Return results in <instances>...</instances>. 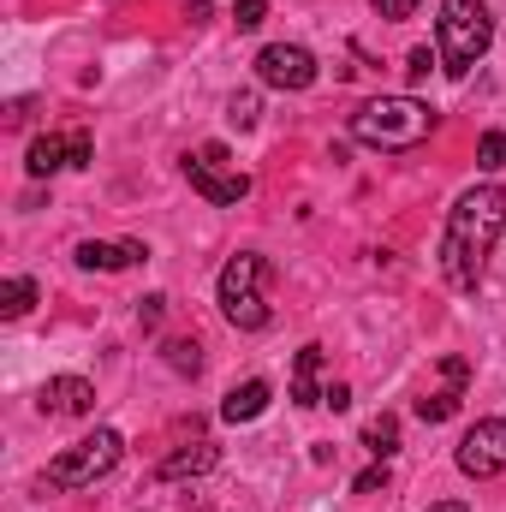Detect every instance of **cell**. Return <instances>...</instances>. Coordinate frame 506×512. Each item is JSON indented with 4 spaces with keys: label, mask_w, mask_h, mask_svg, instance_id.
I'll use <instances>...</instances> for the list:
<instances>
[{
    "label": "cell",
    "mask_w": 506,
    "mask_h": 512,
    "mask_svg": "<svg viewBox=\"0 0 506 512\" xmlns=\"http://www.w3.org/2000/svg\"><path fill=\"white\" fill-rule=\"evenodd\" d=\"M506 233V191L501 185H471L453 209H447V233H441V274L453 292H477L483 286V262Z\"/></svg>",
    "instance_id": "cell-1"
},
{
    "label": "cell",
    "mask_w": 506,
    "mask_h": 512,
    "mask_svg": "<svg viewBox=\"0 0 506 512\" xmlns=\"http://www.w3.org/2000/svg\"><path fill=\"white\" fill-rule=\"evenodd\" d=\"M495 42V12L483 0H441V18H435V54H441V72L447 78H465Z\"/></svg>",
    "instance_id": "cell-2"
},
{
    "label": "cell",
    "mask_w": 506,
    "mask_h": 512,
    "mask_svg": "<svg viewBox=\"0 0 506 512\" xmlns=\"http://www.w3.org/2000/svg\"><path fill=\"white\" fill-rule=\"evenodd\" d=\"M435 131V108L417 96H376L352 114V137L370 149H417Z\"/></svg>",
    "instance_id": "cell-3"
},
{
    "label": "cell",
    "mask_w": 506,
    "mask_h": 512,
    "mask_svg": "<svg viewBox=\"0 0 506 512\" xmlns=\"http://www.w3.org/2000/svg\"><path fill=\"white\" fill-rule=\"evenodd\" d=\"M262 274H268V262L256 251H239L227 268H221V280H215V298H221V316L239 328V334H262L268 328V304H262Z\"/></svg>",
    "instance_id": "cell-4"
},
{
    "label": "cell",
    "mask_w": 506,
    "mask_h": 512,
    "mask_svg": "<svg viewBox=\"0 0 506 512\" xmlns=\"http://www.w3.org/2000/svg\"><path fill=\"white\" fill-rule=\"evenodd\" d=\"M120 459H126V435H120V429H96V435L72 441V447L48 465V483H54V489H96Z\"/></svg>",
    "instance_id": "cell-5"
},
{
    "label": "cell",
    "mask_w": 506,
    "mask_h": 512,
    "mask_svg": "<svg viewBox=\"0 0 506 512\" xmlns=\"http://www.w3.org/2000/svg\"><path fill=\"white\" fill-rule=\"evenodd\" d=\"M185 179H191V191H197L203 203H215V209H233V203L251 197V173L233 167L227 143H203V149H191V155H185Z\"/></svg>",
    "instance_id": "cell-6"
},
{
    "label": "cell",
    "mask_w": 506,
    "mask_h": 512,
    "mask_svg": "<svg viewBox=\"0 0 506 512\" xmlns=\"http://www.w3.org/2000/svg\"><path fill=\"white\" fill-rule=\"evenodd\" d=\"M453 465H459L465 477H477V483H483V477H501L506 471V417H477V423L465 429Z\"/></svg>",
    "instance_id": "cell-7"
},
{
    "label": "cell",
    "mask_w": 506,
    "mask_h": 512,
    "mask_svg": "<svg viewBox=\"0 0 506 512\" xmlns=\"http://www.w3.org/2000/svg\"><path fill=\"white\" fill-rule=\"evenodd\" d=\"M316 72L322 66H316V54L304 42H268L256 54V84H268V90H310Z\"/></svg>",
    "instance_id": "cell-8"
},
{
    "label": "cell",
    "mask_w": 506,
    "mask_h": 512,
    "mask_svg": "<svg viewBox=\"0 0 506 512\" xmlns=\"http://www.w3.org/2000/svg\"><path fill=\"white\" fill-rule=\"evenodd\" d=\"M90 155H96V143H90V131H48V137H36L30 149H24V173L30 179H54L60 167H90Z\"/></svg>",
    "instance_id": "cell-9"
},
{
    "label": "cell",
    "mask_w": 506,
    "mask_h": 512,
    "mask_svg": "<svg viewBox=\"0 0 506 512\" xmlns=\"http://www.w3.org/2000/svg\"><path fill=\"white\" fill-rule=\"evenodd\" d=\"M36 405H42V417H90L96 411V387L84 376H48Z\"/></svg>",
    "instance_id": "cell-10"
},
{
    "label": "cell",
    "mask_w": 506,
    "mask_h": 512,
    "mask_svg": "<svg viewBox=\"0 0 506 512\" xmlns=\"http://www.w3.org/2000/svg\"><path fill=\"white\" fill-rule=\"evenodd\" d=\"M143 245L137 239H84L78 251H72V262L78 268H90V274H120V268H131V262H143Z\"/></svg>",
    "instance_id": "cell-11"
},
{
    "label": "cell",
    "mask_w": 506,
    "mask_h": 512,
    "mask_svg": "<svg viewBox=\"0 0 506 512\" xmlns=\"http://www.w3.org/2000/svg\"><path fill=\"white\" fill-rule=\"evenodd\" d=\"M215 465H221V447H215V441H203V435H197V441H185V447H179V453H167V459H161V471H155V477H161V483H185V477H209V471H215Z\"/></svg>",
    "instance_id": "cell-12"
},
{
    "label": "cell",
    "mask_w": 506,
    "mask_h": 512,
    "mask_svg": "<svg viewBox=\"0 0 506 512\" xmlns=\"http://www.w3.org/2000/svg\"><path fill=\"white\" fill-rule=\"evenodd\" d=\"M268 399H274V387L251 376V382H239L227 399H221V423H256L262 411H268Z\"/></svg>",
    "instance_id": "cell-13"
},
{
    "label": "cell",
    "mask_w": 506,
    "mask_h": 512,
    "mask_svg": "<svg viewBox=\"0 0 506 512\" xmlns=\"http://www.w3.org/2000/svg\"><path fill=\"white\" fill-rule=\"evenodd\" d=\"M322 393H328V387H322V346H304V352L292 358V405L310 411V405H322Z\"/></svg>",
    "instance_id": "cell-14"
},
{
    "label": "cell",
    "mask_w": 506,
    "mask_h": 512,
    "mask_svg": "<svg viewBox=\"0 0 506 512\" xmlns=\"http://www.w3.org/2000/svg\"><path fill=\"white\" fill-rule=\"evenodd\" d=\"M30 304H36V280H30V274H12V280H0V316H6V322L30 316Z\"/></svg>",
    "instance_id": "cell-15"
},
{
    "label": "cell",
    "mask_w": 506,
    "mask_h": 512,
    "mask_svg": "<svg viewBox=\"0 0 506 512\" xmlns=\"http://www.w3.org/2000/svg\"><path fill=\"white\" fill-rule=\"evenodd\" d=\"M364 447H370L376 459H393V453H399V417H393V411H381V417L364 423Z\"/></svg>",
    "instance_id": "cell-16"
},
{
    "label": "cell",
    "mask_w": 506,
    "mask_h": 512,
    "mask_svg": "<svg viewBox=\"0 0 506 512\" xmlns=\"http://www.w3.org/2000/svg\"><path fill=\"white\" fill-rule=\"evenodd\" d=\"M459 399H465V387H435V393L417 399V417L423 423H447V417H459Z\"/></svg>",
    "instance_id": "cell-17"
},
{
    "label": "cell",
    "mask_w": 506,
    "mask_h": 512,
    "mask_svg": "<svg viewBox=\"0 0 506 512\" xmlns=\"http://www.w3.org/2000/svg\"><path fill=\"white\" fill-rule=\"evenodd\" d=\"M477 167L483 173H501L506 167V131H483L477 137Z\"/></svg>",
    "instance_id": "cell-18"
},
{
    "label": "cell",
    "mask_w": 506,
    "mask_h": 512,
    "mask_svg": "<svg viewBox=\"0 0 506 512\" xmlns=\"http://www.w3.org/2000/svg\"><path fill=\"white\" fill-rule=\"evenodd\" d=\"M167 364H173L179 376H197V370H203V346H197V340H173V346H167Z\"/></svg>",
    "instance_id": "cell-19"
},
{
    "label": "cell",
    "mask_w": 506,
    "mask_h": 512,
    "mask_svg": "<svg viewBox=\"0 0 506 512\" xmlns=\"http://www.w3.org/2000/svg\"><path fill=\"white\" fill-rule=\"evenodd\" d=\"M227 120H233L239 131L256 126V90H245V96H233V102H227Z\"/></svg>",
    "instance_id": "cell-20"
},
{
    "label": "cell",
    "mask_w": 506,
    "mask_h": 512,
    "mask_svg": "<svg viewBox=\"0 0 506 512\" xmlns=\"http://www.w3.org/2000/svg\"><path fill=\"white\" fill-rule=\"evenodd\" d=\"M435 66H441V54H435V48H411V60H405V72H411V84H423V78H429Z\"/></svg>",
    "instance_id": "cell-21"
},
{
    "label": "cell",
    "mask_w": 506,
    "mask_h": 512,
    "mask_svg": "<svg viewBox=\"0 0 506 512\" xmlns=\"http://www.w3.org/2000/svg\"><path fill=\"white\" fill-rule=\"evenodd\" d=\"M262 18H268V0H239V6H233V24H239V30H256Z\"/></svg>",
    "instance_id": "cell-22"
},
{
    "label": "cell",
    "mask_w": 506,
    "mask_h": 512,
    "mask_svg": "<svg viewBox=\"0 0 506 512\" xmlns=\"http://www.w3.org/2000/svg\"><path fill=\"white\" fill-rule=\"evenodd\" d=\"M358 495H376V489H387V459H376L370 471H358V483H352Z\"/></svg>",
    "instance_id": "cell-23"
},
{
    "label": "cell",
    "mask_w": 506,
    "mask_h": 512,
    "mask_svg": "<svg viewBox=\"0 0 506 512\" xmlns=\"http://www.w3.org/2000/svg\"><path fill=\"white\" fill-rule=\"evenodd\" d=\"M161 310H167V298H161V292H149V298L137 304V322H143V328H155V322H161Z\"/></svg>",
    "instance_id": "cell-24"
},
{
    "label": "cell",
    "mask_w": 506,
    "mask_h": 512,
    "mask_svg": "<svg viewBox=\"0 0 506 512\" xmlns=\"http://www.w3.org/2000/svg\"><path fill=\"white\" fill-rule=\"evenodd\" d=\"M370 6H376L381 18H411V12H417L423 0H370Z\"/></svg>",
    "instance_id": "cell-25"
},
{
    "label": "cell",
    "mask_w": 506,
    "mask_h": 512,
    "mask_svg": "<svg viewBox=\"0 0 506 512\" xmlns=\"http://www.w3.org/2000/svg\"><path fill=\"white\" fill-rule=\"evenodd\" d=\"M322 405H328V411H346V405H352V387H346V382H328Z\"/></svg>",
    "instance_id": "cell-26"
},
{
    "label": "cell",
    "mask_w": 506,
    "mask_h": 512,
    "mask_svg": "<svg viewBox=\"0 0 506 512\" xmlns=\"http://www.w3.org/2000/svg\"><path fill=\"white\" fill-rule=\"evenodd\" d=\"M429 512H471V507H465V501H435Z\"/></svg>",
    "instance_id": "cell-27"
}]
</instances>
